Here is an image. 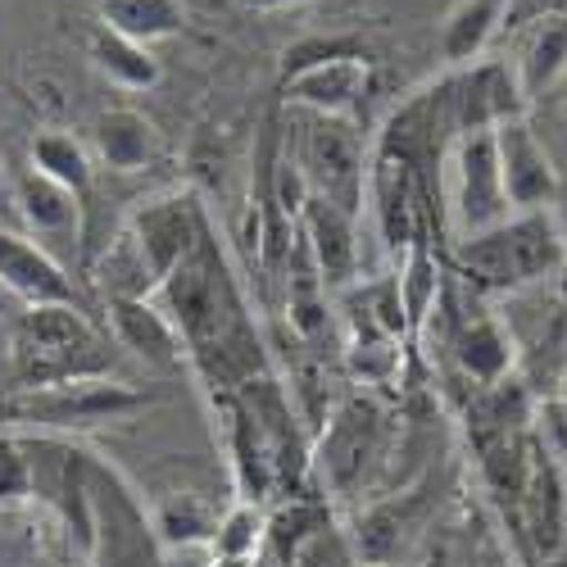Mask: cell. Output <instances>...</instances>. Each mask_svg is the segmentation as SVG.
Segmentation results:
<instances>
[{
    "mask_svg": "<svg viewBox=\"0 0 567 567\" xmlns=\"http://www.w3.org/2000/svg\"><path fill=\"white\" fill-rule=\"evenodd\" d=\"M545 19H567V0H508V10H504V28L508 32L536 28Z\"/></svg>",
    "mask_w": 567,
    "mask_h": 567,
    "instance_id": "cell-24",
    "label": "cell"
},
{
    "mask_svg": "<svg viewBox=\"0 0 567 567\" xmlns=\"http://www.w3.org/2000/svg\"><path fill=\"white\" fill-rule=\"evenodd\" d=\"M527 567H567V536L558 540L554 554H545V558H536V563H527Z\"/></svg>",
    "mask_w": 567,
    "mask_h": 567,
    "instance_id": "cell-25",
    "label": "cell"
},
{
    "mask_svg": "<svg viewBox=\"0 0 567 567\" xmlns=\"http://www.w3.org/2000/svg\"><path fill=\"white\" fill-rule=\"evenodd\" d=\"M386 454V413L368 395H346L322 427L318 472L337 495H359Z\"/></svg>",
    "mask_w": 567,
    "mask_h": 567,
    "instance_id": "cell-6",
    "label": "cell"
},
{
    "mask_svg": "<svg viewBox=\"0 0 567 567\" xmlns=\"http://www.w3.org/2000/svg\"><path fill=\"white\" fill-rule=\"evenodd\" d=\"M264 536H268V513H264V504L236 499V504L218 517V532H214L209 549H214V558L255 563V554L264 549Z\"/></svg>",
    "mask_w": 567,
    "mask_h": 567,
    "instance_id": "cell-22",
    "label": "cell"
},
{
    "mask_svg": "<svg viewBox=\"0 0 567 567\" xmlns=\"http://www.w3.org/2000/svg\"><path fill=\"white\" fill-rule=\"evenodd\" d=\"M105 327L118 350H132L136 359H146L151 368H182L186 363V346L177 337L173 318L151 300H105Z\"/></svg>",
    "mask_w": 567,
    "mask_h": 567,
    "instance_id": "cell-13",
    "label": "cell"
},
{
    "mask_svg": "<svg viewBox=\"0 0 567 567\" xmlns=\"http://www.w3.org/2000/svg\"><path fill=\"white\" fill-rule=\"evenodd\" d=\"M86 60H91V69H96L101 78H110V82L123 86V91H151V86L159 82V73H164L146 41H132V37L105 28V23L91 28V37H86Z\"/></svg>",
    "mask_w": 567,
    "mask_h": 567,
    "instance_id": "cell-16",
    "label": "cell"
},
{
    "mask_svg": "<svg viewBox=\"0 0 567 567\" xmlns=\"http://www.w3.org/2000/svg\"><path fill=\"white\" fill-rule=\"evenodd\" d=\"M454 268L463 281H472V291H527L567 268V231L549 209L508 214L467 241H454Z\"/></svg>",
    "mask_w": 567,
    "mask_h": 567,
    "instance_id": "cell-2",
    "label": "cell"
},
{
    "mask_svg": "<svg viewBox=\"0 0 567 567\" xmlns=\"http://www.w3.org/2000/svg\"><path fill=\"white\" fill-rule=\"evenodd\" d=\"M14 196V214L23 218V227L32 236H51V241H64V236H78L82 227V200L73 192H64L60 182H51L37 168H23L10 182Z\"/></svg>",
    "mask_w": 567,
    "mask_h": 567,
    "instance_id": "cell-15",
    "label": "cell"
},
{
    "mask_svg": "<svg viewBox=\"0 0 567 567\" xmlns=\"http://www.w3.org/2000/svg\"><path fill=\"white\" fill-rule=\"evenodd\" d=\"M508 0H458L441 28V55L450 69H463L486 55L491 37L504 28Z\"/></svg>",
    "mask_w": 567,
    "mask_h": 567,
    "instance_id": "cell-17",
    "label": "cell"
},
{
    "mask_svg": "<svg viewBox=\"0 0 567 567\" xmlns=\"http://www.w3.org/2000/svg\"><path fill=\"white\" fill-rule=\"evenodd\" d=\"M155 532L168 545H209L218 532V513L200 495H173L155 508Z\"/></svg>",
    "mask_w": 567,
    "mask_h": 567,
    "instance_id": "cell-23",
    "label": "cell"
},
{
    "mask_svg": "<svg viewBox=\"0 0 567 567\" xmlns=\"http://www.w3.org/2000/svg\"><path fill=\"white\" fill-rule=\"evenodd\" d=\"M151 404V391H136L118 377H82V382L60 386H10L0 395V422L32 432H86L105 427V422H123Z\"/></svg>",
    "mask_w": 567,
    "mask_h": 567,
    "instance_id": "cell-3",
    "label": "cell"
},
{
    "mask_svg": "<svg viewBox=\"0 0 567 567\" xmlns=\"http://www.w3.org/2000/svg\"><path fill=\"white\" fill-rule=\"evenodd\" d=\"M296 227H300V241H305V250L318 268L322 287L327 291L354 287L359 281V214L305 192Z\"/></svg>",
    "mask_w": 567,
    "mask_h": 567,
    "instance_id": "cell-12",
    "label": "cell"
},
{
    "mask_svg": "<svg viewBox=\"0 0 567 567\" xmlns=\"http://www.w3.org/2000/svg\"><path fill=\"white\" fill-rule=\"evenodd\" d=\"M372 60L354 45H305L287 55L281 96L318 118H354L372 96Z\"/></svg>",
    "mask_w": 567,
    "mask_h": 567,
    "instance_id": "cell-4",
    "label": "cell"
},
{
    "mask_svg": "<svg viewBox=\"0 0 567 567\" xmlns=\"http://www.w3.org/2000/svg\"><path fill=\"white\" fill-rule=\"evenodd\" d=\"M209 567H250V563H231V558H214Z\"/></svg>",
    "mask_w": 567,
    "mask_h": 567,
    "instance_id": "cell-30",
    "label": "cell"
},
{
    "mask_svg": "<svg viewBox=\"0 0 567 567\" xmlns=\"http://www.w3.org/2000/svg\"><path fill=\"white\" fill-rule=\"evenodd\" d=\"M32 168L45 173L51 182H60L64 192H73V196L86 205L96 168H91V151L82 146L73 132H60V127L37 132V141H32Z\"/></svg>",
    "mask_w": 567,
    "mask_h": 567,
    "instance_id": "cell-19",
    "label": "cell"
},
{
    "mask_svg": "<svg viewBox=\"0 0 567 567\" xmlns=\"http://www.w3.org/2000/svg\"><path fill=\"white\" fill-rule=\"evenodd\" d=\"M0 287L14 296L19 309H41V305H78L86 309L78 281L64 272V264L32 236L0 223Z\"/></svg>",
    "mask_w": 567,
    "mask_h": 567,
    "instance_id": "cell-10",
    "label": "cell"
},
{
    "mask_svg": "<svg viewBox=\"0 0 567 567\" xmlns=\"http://www.w3.org/2000/svg\"><path fill=\"white\" fill-rule=\"evenodd\" d=\"M250 10H291V6H305V0H241Z\"/></svg>",
    "mask_w": 567,
    "mask_h": 567,
    "instance_id": "cell-27",
    "label": "cell"
},
{
    "mask_svg": "<svg viewBox=\"0 0 567 567\" xmlns=\"http://www.w3.org/2000/svg\"><path fill=\"white\" fill-rule=\"evenodd\" d=\"M558 404H563V409H567V377H563V400H558Z\"/></svg>",
    "mask_w": 567,
    "mask_h": 567,
    "instance_id": "cell-31",
    "label": "cell"
},
{
    "mask_svg": "<svg viewBox=\"0 0 567 567\" xmlns=\"http://www.w3.org/2000/svg\"><path fill=\"white\" fill-rule=\"evenodd\" d=\"M300 182L309 196H322L350 214H359L363 205V173H368V159H363V146L350 127V118H318L305 127V141H300Z\"/></svg>",
    "mask_w": 567,
    "mask_h": 567,
    "instance_id": "cell-8",
    "label": "cell"
},
{
    "mask_svg": "<svg viewBox=\"0 0 567 567\" xmlns=\"http://www.w3.org/2000/svg\"><path fill=\"white\" fill-rule=\"evenodd\" d=\"M19 313V305H14V296L6 291V287H0V318H14Z\"/></svg>",
    "mask_w": 567,
    "mask_h": 567,
    "instance_id": "cell-28",
    "label": "cell"
},
{
    "mask_svg": "<svg viewBox=\"0 0 567 567\" xmlns=\"http://www.w3.org/2000/svg\"><path fill=\"white\" fill-rule=\"evenodd\" d=\"M209 227L214 223H209V214H205L196 192H168V196H155V200L141 205L127 218L123 231L132 236L136 255L146 259L155 287H164V281L177 272V264L205 241Z\"/></svg>",
    "mask_w": 567,
    "mask_h": 567,
    "instance_id": "cell-7",
    "label": "cell"
},
{
    "mask_svg": "<svg viewBox=\"0 0 567 567\" xmlns=\"http://www.w3.org/2000/svg\"><path fill=\"white\" fill-rule=\"evenodd\" d=\"M554 281H558V296H563V305H567V268H563V272H558Z\"/></svg>",
    "mask_w": 567,
    "mask_h": 567,
    "instance_id": "cell-29",
    "label": "cell"
},
{
    "mask_svg": "<svg viewBox=\"0 0 567 567\" xmlns=\"http://www.w3.org/2000/svg\"><path fill=\"white\" fill-rule=\"evenodd\" d=\"M322 532H332V517H327V508L313 504V499H291V504H281L277 513H268V536H264V545H268L281 563H287V567H296V558H300Z\"/></svg>",
    "mask_w": 567,
    "mask_h": 567,
    "instance_id": "cell-21",
    "label": "cell"
},
{
    "mask_svg": "<svg viewBox=\"0 0 567 567\" xmlns=\"http://www.w3.org/2000/svg\"><path fill=\"white\" fill-rule=\"evenodd\" d=\"M513 69H517V82H523L527 101L545 96V91L567 73V19L536 23L527 45H523V60H517Z\"/></svg>",
    "mask_w": 567,
    "mask_h": 567,
    "instance_id": "cell-20",
    "label": "cell"
},
{
    "mask_svg": "<svg viewBox=\"0 0 567 567\" xmlns=\"http://www.w3.org/2000/svg\"><path fill=\"white\" fill-rule=\"evenodd\" d=\"M441 196H445L454 241H467V236H477L508 218L495 132H467L454 141L441 164Z\"/></svg>",
    "mask_w": 567,
    "mask_h": 567,
    "instance_id": "cell-5",
    "label": "cell"
},
{
    "mask_svg": "<svg viewBox=\"0 0 567 567\" xmlns=\"http://www.w3.org/2000/svg\"><path fill=\"white\" fill-rule=\"evenodd\" d=\"M114 337L101 332L91 309L41 305L10 318V377L14 386H60L82 377H110Z\"/></svg>",
    "mask_w": 567,
    "mask_h": 567,
    "instance_id": "cell-1",
    "label": "cell"
},
{
    "mask_svg": "<svg viewBox=\"0 0 567 567\" xmlns=\"http://www.w3.org/2000/svg\"><path fill=\"white\" fill-rule=\"evenodd\" d=\"M91 151L110 173H146L159 155V132L141 110L114 105L91 123Z\"/></svg>",
    "mask_w": 567,
    "mask_h": 567,
    "instance_id": "cell-14",
    "label": "cell"
},
{
    "mask_svg": "<svg viewBox=\"0 0 567 567\" xmlns=\"http://www.w3.org/2000/svg\"><path fill=\"white\" fill-rule=\"evenodd\" d=\"M101 23L132 37V41H159L177 37L186 28V6L182 0H96Z\"/></svg>",
    "mask_w": 567,
    "mask_h": 567,
    "instance_id": "cell-18",
    "label": "cell"
},
{
    "mask_svg": "<svg viewBox=\"0 0 567 567\" xmlns=\"http://www.w3.org/2000/svg\"><path fill=\"white\" fill-rule=\"evenodd\" d=\"M450 78V118H454V141L467 132H495L499 123L527 118L532 101L523 96L517 69L504 60H472Z\"/></svg>",
    "mask_w": 567,
    "mask_h": 567,
    "instance_id": "cell-9",
    "label": "cell"
},
{
    "mask_svg": "<svg viewBox=\"0 0 567 567\" xmlns=\"http://www.w3.org/2000/svg\"><path fill=\"white\" fill-rule=\"evenodd\" d=\"M14 214V196H10V177H6V168H0V223H6Z\"/></svg>",
    "mask_w": 567,
    "mask_h": 567,
    "instance_id": "cell-26",
    "label": "cell"
},
{
    "mask_svg": "<svg viewBox=\"0 0 567 567\" xmlns=\"http://www.w3.org/2000/svg\"><path fill=\"white\" fill-rule=\"evenodd\" d=\"M495 151H499V177H504V196L508 214H532L549 209L558 200V168L554 155L545 151V141L527 118H513L495 127Z\"/></svg>",
    "mask_w": 567,
    "mask_h": 567,
    "instance_id": "cell-11",
    "label": "cell"
}]
</instances>
